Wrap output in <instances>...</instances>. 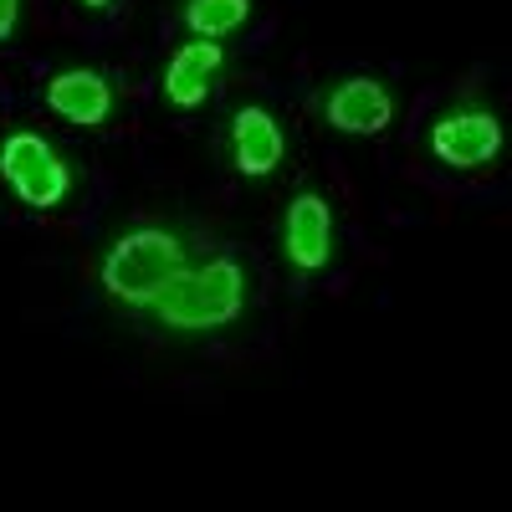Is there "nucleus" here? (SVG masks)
<instances>
[{
	"mask_svg": "<svg viewBox=\"0 0 512 512\" xmlns=\"http://www.w3.org/2000/svg\"><path fill=\"white\" fill-rule=\"evenodd\" d=\"M185 272V251L175 236H164V231H134V236H123L113 251H108V262H103V287L113 297H123V303H159V292L169 287Z\"/></svg>",
	"mask_w": 512,
	"mask_h": 512,
	"instance_id": "obj_1",
	"label": "nucleus"
},
{
	"mask_svg": "<svg viewBox=\"0 0 512 512\" xmlns=\"http://www.w3.org/2000/svg\"><path fill=\"white\" fill-rule=\"evenodd\" d=\"M159 318L175 328H216L236 318L241 308V267L236 262H210L200 272H180L159 292Z\"/></svg>",
	"mask_w": 512,
	"mask_h": 512,
	"instance_id": "obj_2",
	"label": "nucleus"
},
{
	"mask_svg": "<svg viewBox=\"0 0 512 512\" xmlns=\"http://www.w3.org/2000/svg\"><path fill=\"white\" fill-rule=\"evenodd\" d=\"M0 169H6L11 190L36 205V210H52L62 195H67V169L57 164V154L41 144L36 134H16L6 139V149H0Z\"/></svg>",
	"mask_w": 512,
	"mask_h": 512,
	"instance_id": "obj_3",
	"label": "nucleus"
},
{
	"mask_svg": "<svg viewBox=\"0 0 512 512\" xmlns=\"http://www.w3.org/2000/svg\"><path fill=\"white\" fill-rule=\"evenodd\" d=\"M431 149H436L446 164H456V169H477V164H487V159L502 149V128H497V118H487V113H451V118L436 123Z\"/></svg>",
	"mask_w": 512,
	"mask_h": 512,
	"instance_id": "obj_4",
	"label": "nucleus"
},
{
	"mask_svg": "<svg viewBox=\"0 0 512 512\" xmlns=\"http://www.w3.org/2000/svg\"><path fill=\"white\" fill-rule=\"evenodd\" d=\"M328 205L318 195H297L292 210H287V256H292V267H303V272H318L328 262Z\"/></svg>",
	"mask_w": 512,
	"mask_h": 512,
	"instance_id": "obj_5",
	"label": "nucleus"
},
{
	"mask_svg": "<svg viewBox=\"0 0 512 512\" xmlns=\"http://www.w3.org/2000/svg\"><path fill=\"white\" fill-rule=\"evenodd\" d=\"M216 67H221V47H216V41H190L185 52H175V62H169V72H164V98L175 108H200L205 93H210Z\"/></svg>",
	"mask_w": 512,
	"mask_h": 512,
	"instance_id": "obj_6",
	"label": "nucleus"
},
{
	"mask_svg": "<svg viewBox=\"0 0 512 512\" xmlns=\"http://www.w3.org/2000/svg\"><path fill=\"white\" fill-rule=\"evenodd\" d=\"M390 93L379 88V82H369V77H354V82H344L333 98H328V118L344 128V134H379L384 123H390Z\"/></svg>",
	"mask_w": 512,
	"mask_h": 512,
	"instance_id": "obj_7",
	"label": "nucleus"
},
{
	"mask_svg": "<svg viewBox=\"0 0 512 512\" xmlns=\"http://www.w3.org/2000/svg\"><path fill=\"white\" fill-rule=\"evenodd\" d=\"M47 103L67 118V123H82V128H98L113 108V93H108V82L98 72H62L52 77V88H47Z\"/></svg>",
	"mask_w": 512,
	"mask_h": 512,
	"instance_id": "obj_8",
	"label": "nucleus"
},
{
	"mask_svg": "<svg viewBox=\"0 0 512 512\" xmlns=\"http://www.w3.org/2000/svg\"><path fill=\"white\" fill-rule=\"evenodd\" d=\"M231 144H236L241 175H272L277 159H282V134H277V123H272L262 108H241V113H236Z\"/></svg>",
	"mask_w": 512,
	"mask_h": 512,
	"instance_id": "obj_9",
	"label": "nucleus"
},
{
	"mask_svg": "<svg viewBox=\"0 0 512 512\" xmlns=\"http://www.w3.org/2000/svg\"><path fill=\"white\" fill-rule=\"evenodd\" d=\"M185 21H190L195 36L216 41V36H226V31H236L246 21V0H190Z\"/></svg>",
	"mask_w": 512,
	"mask_h": 512,
	"instance_id": "obj_10",
	"label": "nucleus"
},
{
	"mask_svg": "<svg viewBox=\"0 0 512 512\" xmlns=\"http://www.w3.org/2000/svg\"><path fill=\"white\" fill-rule=\"evenodd\" d=\"M16 16H21V0H0V36H11Z\"/></svg>",
	"mask_w": 512,
	"mask_h": 512,
	"instance_id": "obj_11",
	"label": "nucleus"
},
{
	"mask_svg": "<svg viewBox=\"0 0 512 512\" xmlns=\"http://www.w3.org/2000/svg\"><path fill=\"white\" fill-rule=\"evenodd\" d=\"M88 6H93V11H103V6H108V0H88Z\"/></svg>",
	"mask_w": 512,
	"mask_h": 512,
	"instance_id": "obj_12",
	"label": "nucleus"
}]
</instances>
